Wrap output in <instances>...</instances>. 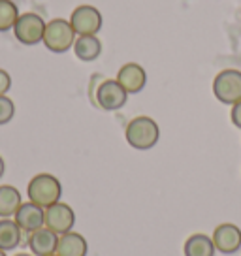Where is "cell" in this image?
<instances>
[{
    "instance_id": "obj_1",
    "label": "cell",
    "mask_w": 241,
    "mask_h": 256,
    "mask_svg": "<svg viewBox=\"0 0 241 256\" xmlns=\"http://www.w3.org/2000/svg\"><path fill=\"white\" fill-rule=\"evenodd\" d=\"M126 144L136 151H149L160 140V126L158 122L147 115H140L132 119L124 128Z\"/></svg>"
},
{
    "instance_id": "obj_2",
    "label": "cell",
    "mask_w": 241,
    "mask_h": 256,
    "mask_svg": "<svg viewBox=\"0 0 241 256\" xmlns=\"http://www.w3.org/2000/svg\"><path fill=\"white\" fill-rule=\"evenodd\" d=\"M26 196H28V202L46 209L56 202H60L62 184L53 174H38L28 181Z\"/></svg>"
},
{
    "instance_id": "obj_3",
    "label": "cell",
    "mask_w": 241,
    "mask_h": 256,
    "mask_svg": "<svg viewBox=\"0 0 241 256\" xmlns=\"http://www.w3.org/2000/svg\"><path fill=\"white\" fill-rule=\"evenodd\" d=\"M90 98L92 102L104 110V112H117L128 100V92L120 87V83L117 80H106L100 76L98 83L90 85Z\"/></svg>"
},
{
    "instance_id": "obj_4",
    "label": "cell",
    "mask_w": 241,
    "mask_h": 256,
    "mask_svg": "<svg viewBox=\"0 0 241 256\" xmlns=\"http://www.w3.org/2000/svg\"><path fill=\"white\" fill-rule=\"evenodd\" d=\"M76 38H78V34L74 32L70 21L62 19V17H55V19L48 21V24H46L42 44L46 46L48 51L60 55V53H66V51H70L74 48Z\"/></svg>"
},
{
    "instance_id": "obj_5",
    "label": "cell",
    "mask_w": 241,
    "mask_h": 256,
    "mask_svg": "<svg viewBox=\"0 0 241 256\" xmlns=\"http://www.w3.org/2000/svg\"><path fill=\"white\" fill-rule=\"evenodd\" d=\"M211 88L220 104L232 108L241 100V70L226 68L222 72H218L213 80Z\"/></svg>"
},
{
    "instance_id": "obj_6",
    "label": "cell",
    "mask_w": 241,
    "mask_h": 256,
    "mask_svg": "<svg viewBox=\"0 0 241 256\" xmlns=\"http://www.w3.org/2000/svg\"><path fill=\"white\" fill-rule=\"evenodd\" d=\"M46 19L34 12H24L19 16L16 26H14V36L19 44L23 46H38L44 40L46 32Z\"/></svg>"
},
{
    "instance_id": "obj_7",
    "label": "cell",
    "mask_w": 241,
    "mask_h": 256,
    "mask_svg": "<svg viewBox=\"0 0 241 256\" xmlns=\"http://www.w3.org/2000/svg\"><path fill=\"white\" fill-rule=\"evenodd\" d=\"M68 21L78 36H98V32L102 30V24H104V17L100 14V10L94 6L81 4L70 14Z\"/></svg>"
},
{
    "instance_id": "obj_8",
    "label": "cell",
    "mask_w": 241,
    "mask_h": 256,
    "mask_svg": "<svg viewBox=\"0 0 241 256\" xmlns=\"http://www.w3.org/2000/svg\"><path fill=\"white\" fill-rule=\"evenodd\" d=\"M74 226H76V213L68 204L56 202L46 208V228L53 230L56 236L72 232Z\"/></svg>"
},
{
    "instance_id": "obj_9",
    "label": "cell",
    "mask_w": 241,
    "mask_h": 256,
    "mask_svg": "<svg viewBox=\"0 0 241 256\" xmlns=\"http://www.w3.org/2000/svg\"><path fill=\"white\" fill-rule=\"evenodd\" d=\"M215 248L220 254H236L241 248V228L234 222H222L211 234Z\"/></svg>"
},
{
    "instance_id": "obj_10",
    "label": "cell",
    "mask_w": 241,
    "mask_h": 256,
    "mask_svg": "<svg viewBox=\"0 0 241 256\" xmlns=\"http://www.w3.org/2000/svg\"><path fill=\"white\" fill-rule=\"evenodd\" d=\"M115 80L119 81L120 87L124 88L128 94H138L147 85V72H145V68L142 64L126 62L119 68Z\"/></svg>"
},
{
    "instance_id": "obj_11",
    "label": "cell",
    "mask_w": 241,
    "mask_h": 256,
    "mask_svg": "<svg viewBox=\"0 0 241 256\" xmlns=\"http://www.w3.org/2000/svg\"><path fill=\"white\" fill-rule=\"evenodd\" d=\"M14 220L24 234H32L46 226V209L32 202H23L21 208L17 209Z\"/></svg>"
},
{
    "instance_id": "obj_12",
    "label": "cell",
    "mask_w": 241,
    "mask_h": 256,
    "mask_svg": "<svg viewBox=\"0 0 241 256\" xmlns=\"http://www.w3.org/2000/svg\"><path fill=\"white\" fill-rule=\"evenodd\" d=\"M28 248L34 256H53L56 250L58 236L49 228H40L36 232L28 234Z\"/></svg>"
},
{
    "instance_id": "obj_13",
    "label": "cell",
    "mask_w": 241,
    "mask_h": 256,
    "mask_svg": "<svg viewBox=\"0 0 241 256\" xmlns=\"http://www.w3.org/2000/svg\"><path fill=\"white\" fill-rule=\"evenodd\" d=\"M88 243L87 240L78 232H66L58 236L55 256H87Z\"/></svg>"
},
{
    "instance_id": "obj_14",
    "label": "cell",
    "mask_w": 241,
    "mask_h": 256,
    "mask_svg": "<svg viewBox=\"0 0 241 256\" xmlns=\"http://www.w3.org/2000/svg\"><path fill=\"white\" fill-rule=\"evenodd\" d=\"M72 49L81 62H92L102 55V42L98 36H78Z\"/></svg>"
},
{
    "instance_id": "obj_15",
    "label": "cell",
    "mask_w": 241,
    "mask_h": 256,
    "mask_svg": "<svg viewBox=\"0 0 241 256\" xmlns=\"http://www.w3.org/2000/svg\"><path fill=\"white\" fill-rule=\"evenodd\" d=\"M23 204V196L14 184H0V218H14Z\"/></svg>"
},
{
    "instance_id": "obj_16",
    "label": "cell",
    "mask_w": 241,
    "mask_h": 256,
    "mask_svg": "<svg viewBox=\"0 0 241 256\" xmlns=\"http://www.w3.org/2000/svg\"><path fill=\"white\" fill-rule=\"evenodd\" d=\"M24 232L17 226L14 218H0V248L12 252L16 250L21 241H23Z\"/></svg>"
},
{
    "instance_id": "obj_17",
    "label": "cell",
    "mask_w": 241,
    "mask_h": 256,
    "mask_svg": "<svg viewBox=\"0 0 241 256\" xmlns=\"http://www.w3.org/2000/svg\"><path fill=\"white\" fill-rule=\"evenodd\" d=\"M183 254L185 256H215L217 248L215 243L208 234H192L183 245Z\"/></svg>"
},
{
    "instance_id": "obj_18",
    "label": "cell",
    "mask_w": 241,
    "mask_h": 256,
    "mask_svg": "<svg viewBox=\"0 0 241 256\" xmlns=\"http://www.w3.org/2000/svg\"><path fill=\"white\" fill-rule=\"evenodd\" d=\"M21 12L14 0H0V32L14 30Z\"/></svg>"
},
{
    "instance_id": "obj_19",
    "label": "cell",
    "mask_w": 241,
    "mask_h": 256,
    "mask_svg": "<svg viewBox=\"0 0 241 256\" xmlns=\"http://www.w3.org/2000/svg\"><path fill=\"white\" fill-rule=\"evenodd\" d=\"M16 117V104L8 94L0 96V126L12 122V119Z\"/></svg>"
},
{
    "instance_id": "obj_20",
    "label": "cell",
    "mask_w": 241,
    "mask_h": 256,
    "mask_svg": "<svg viewBox=\"0 0 241 256\" xmlns=\"http://www.w3.org/2000/svg\"><path fill=\"white\" fill-rule=\"evenodd\" d=\"M12 88V76L4 68H0V96L8 94Z\"/></svg>"
},
{
    "instance_id": "obj_21",
    "label": "cell",
    "mask_w": 241,
    "mask_h": 256,
    "mask_svg": "<svg viewBox=\"0 0 241 256\" xmlns=\"http://www.w3.org/2000/svg\"><path fill=\"white\" fill-rule=\"evenodd\" d=\"M230 119H232L234 126L241 130V100L238 104L232 106V110H230Z\"/></svg>"
},
{
    "instance_id": "obj_22",
    "label": "cell",
    "mask_w": 241,
    "mask_h": 256,
    "mask_svg": "<svg viewBox=\"0 0 241 256\" xmlns=\"http://www.w3.org/2000/svg\"><path fill=\"white\" fill-rule=\"evenodd\" d=\"M4 174H6V162H4V158L0 156V179L4 177Z\"/></svg>"
},
{
    "instance_id": "obj_23",
    "label": "cell",
    "mask_w": 241,
    "mask_h": 256,
    "mask_svg": "<svg viewBox=\"0 0 241 256\" xmlns=\"http://www.w3.org/2000/svg\"><path fill=\"white\" fill-rule=\"evenodd\" d=\"M14 256H34L32 252H16Z\"/></svg>"
},
{
    "instance_id": "obj_24",
    "label": "cell",
    "mask_w": 241,
    "mask_h": 256,
    "mask_svg": "<svg viewBox=\"0 0 241 256\" xmlns=\"http://www.w3.org/2000/svg\"><path fill=\"white\" fill-rule=\"evenodd\" d=\"M0 256H8V252H6V250H2V248H0Z\"/></svg>"
},
{
    "instance_id": "obj_25",
    "label": "cell",
    "mask_w": 241,
    "mask_h": 256,
    "mask_svg": "<svg viewBox=\"0 0 241 256\" xmlns=\"http://www.w3.org/2000/svg\"><path fill=\"white\" fill-rule=\"evenodd\" d=\"M53 256H55V254H53Z\"/></svg>"
}]
</instances>
